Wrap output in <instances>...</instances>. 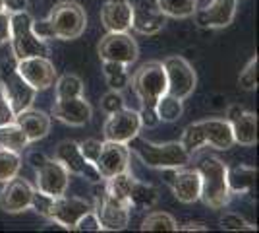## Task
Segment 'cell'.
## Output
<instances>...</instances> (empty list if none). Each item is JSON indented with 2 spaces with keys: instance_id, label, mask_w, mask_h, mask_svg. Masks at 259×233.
<instances>
[{
  "instance_id": "obj_26",
  "label": "cell",
  "mask_w": 259,
  "mask_h": 233,
  "mask_svg": "<svg viewBox=\"0 0 259 233\" xmlns=\"http://www.w3.org/2000/svg\"><path fill=\"white\" fill-rule=\"evenodd\" d=\"M159 202V190L155 189L149 183H143V181H134V187L130 192V204L132 208H138V210H145V208H153L155 204Z\"/></svg>"
},
{
  "instance_id": "obj_15",
  "label": "cell",
  "mask_w": 259,
  "mask_h": 233,
  "mask_svg": "<svg viewBox=\"0 0 259 233\" xmlns=\"http://www.w3.org/2000/svg\"><path fill=\"white\" fill-rule=\"evenodd\" d=\"M141 128L143 126L140 121V113L124 107L120 111L108 115V119L103 124V134H105V140L128 144L132 138H136L140 134Z\"/></svg>"
},
{
  "instance_id": "obj_43",
  "label": "cell",
  "mask_w": 259,
  "mask_h": 233,
  "mask_svg": "<svg viewBox=\"0 0 259 233\" xmlns=\"http://www.w3.org/2000/svg\"><path fill=\"white\" fill-rule=\"evenodd\" d=\"M180 231H207V225L203 222H186L178 225Z\"/></svg>"
},
{
  "instance_id": "obj_13",
  "label": "cell",
  "mask_w": 259,
  "mask_h": 233,
  "mask_svg": "<svg viewBox=\"0 0 259 233\" xmlns=\"http://www.w3.org/2000/svg\"><path fill=\"white\" fill-rule=\"evenodd\" d=\"M162 181L170 187L174 198L182 204H194L199 200L201 192V179L197 169L186 167H174V169H162Z\"/></svg>"
},
{
  "instance_id": "obj_39",
  "label": "cell",
  "mask_w": 259,
  "mask_h": 233,
  "mask_svg": "<svg viewBox=\"0 0 259 233\" xmlns=\"http://www.w3.org/2000/svg\"><path fill=\"white\" fill-rule=\"evenodd\" d=\"M16 119V113L12 111L10 103L6 99V95L2 93V89H0V126H4V124H10L14 122Z\"/></svg>"
},
{
  "instance_id": "obj_3",
  "label": "cell",
  "mask_w": 259,
  "mask_h": 233,
  "mask_svg": "<svg viewBox=\"0 0 259 233\" xmlns=\"http://www.w3.org/2000/svg\"><path fill=\"white\" fill-rule=\"evenodd\" d=\"M130 152L138 155L141 163L151 169H174V167H186L190 163V157L182 148L180 142H164V144H157L151 140L141 138L140 134L136 138H132L128 142Z\"/></svg>"
},
{
  "instance_id": "obj_38",
  "label": "cell",
  "mask_w": 259,
  "mask_h": 233,
  "mask_svg": "<svg viewBox=\"0 0 259 233\" xmlns=\"http://www.w3.org/2000/svg\"><path fill=\"white\" fill-rule=\"evenodd\" d=\"M31 27H33V34L37 35L39 39H43V41L54 39L53 29H51V23H49V20H47V18H45V20H33Z\"/></svg>"
},
{
  "instance_id": "obj_44",
  "label": "cell",
  "mask_w": 259,
  "mask_h": 233,
  "mask_svg": "<svg viewBox=\"0 0 259 233\" xmlns=\"http://www.w3.org/2000/svg\"><path fill=\"white\" fill-rule=\"evenodd\" d=\"M4 10V0H0V12Z\"/></svg>"
},
{
  "instance_id": "obj_17",
  "label": "cell",
  "mask_w": 259,
  "mask_h": 233,
  "mask_svg": "<svg viewBox=\"0 0 259 233\" xmlns=\"http://www.w3.org/2000/svg\"><path fill=\"white\" fill-rule=\"evenodd\" d=\"M101 179H110L118 175L122 171L130 169V148L128 144H120V142H110L105 140L101 146L97 159H95Z\"/></svg>"
},
{
  "instance_id": "obj_24",
  "label": "cell",
  "mask_w": 259,
  "mask_h": 233,
  "mask_svg": "<svg viewBox=\"0 0 259 233\" xmlns=\"http://www.w3.org/2000/svg\"><path fill=\"white\" fill-rule=\"evenodd\" d=\"M14 122H16L23 130V134L27 136L29 144L43 140L45 136L51 132V117L45 111L33 109V107H27V109H23V111L16 113Z\"/></svg>"
},
{
  "instance_id": "obj_8",
  "label": "cell",
  "mask_w": 259,
  "mask_h": 233,
  "mask_svg": "<svg viewBox=\"0 0 259 233\" xmlns=\"http://www.w3.org/2000/svg\"><path fill=\"white\" fill-rule=\"evenodd\" d=\"M0 89L6 95L14 113H20L27 107H31L35 95H37V91L20 76L14 56L4 58L0 62Z\"/></svg>"
},
{
  "instance_id": "obj_25",
  "label": "cell",
  "mask_w": 259,
  "mask_h": 233,
  "mask_svg": "<svg viewBox=\"0 0 259 233\" xmlns=\"http://www.w3.org/2000/svg\"><path fill=\"white\" fill-rule=\"evenodd\" d=\"M257 169L249 165H236L228 169V187L232 194H248L255 187Z\"/></svg>"
},
{
  "instance_id": "obj_32",
  "label": "cell",
  "mask_w": 259,
  "mask_h": 233,
  "mask_svg": "<svg viewBox=\"0 0 259 233\" xmlns=\"http://www.w3.org/2000/svg\"><path fill=\"white\" fill-rule=\"evenodd\" d=\"M22 154H16V152L0 146V183H6L16 177L22 169Z\"/></svg>"
},
{
  "instance_id": "obj_4",
  "label": "cell",
  "mask_w": 259,
  "mask_h": 233,
  "mask_svg": "<svg viewBox=\"0 0 259 233\" xmlns=\"http://www.w3.org/2000/svg\"><path fill=\"white\" fill-rule=\"evenodd\" d=\"M33 16L27 10L10 14V45L16 60L29 56H49L51 47L33 34Z\"/></svg>"
},
{
  "instance_id": "obj_2",
  "label": "cell",
  "mask_w": 259,
  "mask_h": 233,
  "mask_svg": "<svg viewBox=\"0 0 259 233\" xmlns=\"http://www.w3.org/2000/svg\"><path fill=\"white\" fill-rule=\"evenodd\" d=\"M197 173L201 179L199 200H203L207 208L221 210L232 200V192L228 187V165L215 155H207L197 163Z\"/></svg>"
},
{
  "instance_id": "obj_35",
  "label": "cell",
  "mask_w": 259,
  "mask_h": 233,
  "mask_svg": "<svg viewBox=\"0 0 259 233\" xmlns=\"http://www.w3.org/2000/svg\"><path fill=\"white\" fill-rule=\"evenodd\" d=\"M124 107H126V99H124L122 91H116V89H108L107 93L103 95V99H101V109L107 113V115L120 111Z\"/></svg>"
},
{
  "instance_id": "obj_34",
  "label": "cell",
  "mask_w": 259,
  "mask_h": 233,
  "mask_svg": "<svg viewBox=\"0 0 259 233\" xmlns=\"http://www.w3.org/2000/svg\"><path fill=\"white\" fill-rule=\"evenodd\" d=\"M221 225H223V229H228V231H253L255 229V225L246 222L240 214H234V212L225 214L221 218Z\"/></svg>"
},
{
  "instance_id": "obj_42",
  "label": "cell",
  "mask_w": 259,
  "mask_h": 233,
  "mask_svg": "<svg viewBox=\"0 0 259 233\" xmlns=\"http://www.w3.org/2000/svg\"><path fill=\"white\" fill-rule=\"evenodd\" d=\"M27 8V0H4V10L14 14V12H22Z\"/></svg>"
},
{
  "instance_id": "obj_37",
  "label": "cell",
  "mask_w": 259,
  "mask_h": 233,
  "mask_svg": "<svg viewBox=\"0 0 259 233\" xmlns=\"http://www.w3.org/2000/svg\"><path fill=\"white\" fill-rule=\"evenodd\" d=\"M101 146H103L101 140L87 138L83 142H79V150H81V154H83V157H85L87 161H91V163L95 165V159H97L99 152H101Z\"/></svg>"
},
{
  "instance_id": "obj_6",
  "label": "cell",
  "mask_w": 259,
  "mask_h": 233,
  "mask_svg": "<svg viewBox=\"0 0 259 233\" xmlns=\"http://www.w3.org/2000/svg\"><path fill=\"white\" fill-rule=\"evenodd\" d=\"M49 23L53 29L54 39L60 41H74L87 27V14L81 8V4H77L74 0H64L54 4L51 14H49Z\"/></svg>"
},
{
  "instance_id": "obj_27",
  "label": "cell",
  "mask_w": 259,
  "mask_h": 233,
  "mask_svg": "<svg viewBox=\"0 0 259 233\" xmlns=\"http://www.w3.org/2000/svg\"><path fill=\"white\" fill-rule=\"evenodd\" d=\"M0 146L16 152V154H23L25 148L29 146V140L16 122H10V124L0 126Z\"/></svg>"
},
{
  "instance_id": "obj_36",
  "label": "cell",
  "mask_w": 259,
  "mask_h": 233,
  "mask_svg": "<svg viewBox=\"0 0 259 233\" xmlns=\"http://www.w3.org/2000/svg\"><path fill=\"white\" fill-rule=\"evenodd\" d=\"M72 231H101V223H99L95 212L91 210V212H87V214H83L76 222Z\"/></svg>"
},
{
  "instance_id": "obj_21",
  "label": "cell",
  "mask_w": 259,
  "mask_h": 233,
  "mask_svg": "<svg viewBox=\"0 0 259 233\" xmlns=\"http://www.w3.org/2000/svg\"><path fill=\"white\" fill-rule=\"evenodd\" d=\"M227 121L230 122L234 144L255 146L257 144V115L246 111L242 105H230L227 111Z\"/></svg>"
},
{
  "instance_id": "obj_31",
  "label": "cell",
  "mask_w": 259,
  "mask_h": 233,
  "mask_svg": "<svg viewBox=\"0 0 259 233\" xmlns=\"http://www.w3.org/2000/svg\"><path fill=\"white\" fill-rule=\"evenodd\" d=\"M140 229L141 231H178V223L166 212H151L143 218Z\"/></svg>"
},
{
  "instance_id": "obj_10",
  "label": "cell",
  "mask_w": 259,
  "mask_h": 233,
  "mask_svg": "<svg viewBox=\"0 0 259 233\" xmlns=\"http://www.w3.org/2000/svg\"><path fill=\"white\" fill-rule=\"evenodd\" d=\"M33 169H35V189L53 198L66 194L70 185V173L58 159L45 155L43 161H39Z\"/></svg>"
},
{
  "instance_id": "obj_14",
  "label": "cell",
  "mask_w": 259,
  "mask_h": 233,
  "mask_svg": "<svg viewBox=\"0 0 259 233\" xmlns=\"http://www.w3.org/2000/svg\"><path fill=\"white\" fill-rule=\"evenodd\" d=\"M54 159H58L62 165L68 169L70 175H77L83 177L91 183H99L101 175H99L97 167L93 165L91 161H87L81 150H79V142L74 140H62L60 144L54 148Z\"/></svg>"
},
{
  "instance_id": "obj_11",
  "label": "cell",
  "mask_w": 259,
  "mask_h": 233,
  "mask_svg": "<svg viewBox=\"0 0 259 233\" xmlns=\"http://www.w3.org/2000/svg\"><path fill=\"white\" fill-rule=\"evenodd\" d=\"M97 51L101 60H114L126 66H132L140 56V47L128 31H108L99 41Z\"/></svg>"
},
{
  "instance_id": "obj_18",
  "label": "cell",
  "mask_w": 259,
  "mask_h": 233,
  "mask_svg": "<svg viewBox=\"0 0 259 233\" xmlns=\"http://www.w3.org/2000/svg\"><path fill=\"white\" fill-rule=\"evenodd\" d=\"M33 187L27 179H20L18 175L4 183L0 190V210L6 214H22L31 208Z\"/></svg>"
},
{
  "instance_id": "obj_22",
  "label": "cell",
  "mask_w": 259,
  "mask_h": 233,
  "mask_svg": "<svg viewBox=\"0 0 259 233\" xmlns=\"http://www.w3.org/2000/svg\"><path fill=\"white\" fill-rule=\"evenodd\" d=\"M91 115H93V109L83 95L54 99L53 117L56 121L68 124V126H83L91 121Z\"/></svg>"
},
{
  "instance_id": "obj_30",
  "label": "cell",
  "mask_w": 259,
  "mask_h": 233,
  "mask_svg": "<svg viewBox=\"0 0 259 233\" xmlns=\"http://www.w3.org/2000/svg\"><path fill=\"white\" fill-rule=\"evenodd\" d=\"M54 99H66V97H77L83 95V82L76 74H62L54 80Z\"/></svg>"
},
{
  "instance_id": "obj_1",
  "label": "cell",
  "mask_w": 259,
  "mask_h": 233,
  "mask_svg": "<svg viewBox=\"0 0 259 233\" xmlns=\"http://www.w3.org/2000/svg\"><path fill=\"white\" fill-rule=\"evenodd\" d=\"M180 144L188 154L194 155V152L201 150L203 146H211L215 150H230L234 146V136L227 119L213 117L188 124L184 128Z\"/></svg>"
},
{
  "instance_id": "obj_41",
  "label": "cell",
  "mask_w": 259,
  "mask_h": 233,
  "mask_svg": "<svg viewBox=\"0 0 259 233\" xmlns=\"http://www.w3.org/2000/svg\"><path fill=\"white\" fill-rule=\"evenodd\" d=\"M107 84L110 89H116L122 91L124 88L130 86V74L128 72H122V74H114V76H107Z\"/></svg>"
},
{
  "instance_id": "obj_40",
  "label": "cell",
  "mask_w": 259,
  "mask_h": 233,
  "mask_svg": "<svg viewBox=\"0 0 259 233\" xmlns=\"http://www.w3.org/2000/svg\"><path fill=\"white\" fill-rule=\"evenodd\" d=\"M10 43V12H0V47Z\"/></svg>"
},
{
  "instance_id": "obj_19",
  "label": "cell",
  "mask_w": 259,
  "mask_h": 233,
  "mask_svg": "<svg viewBox=\"0 0 259 233\" xmlns=\"http://www.w3.org/2000/svg\"><path fill=\"white\" fill-rule=\"evenodd\" d=\"M166 23V16L155 0H138L132 4V29L140 35L159 34Z\"/></svg>"
},
{
  "instance_id": "obj_5",
  "label": "cell",
  "mask_w": 259,
  "mask_h": 233,
  "mask_svg": "<svg viewBox=\"0 0 259 233\" xmlns=\"http://www.w3.org/2000/svg\"><path fill=\"white\" fill-rule=\"evenodd\" d=\"M130 84L140 99L141 109H155L162 93H166V74L161 60L143 62L134 76H130Z\"/></svg>"
},
{
  "instance_id": "obj_29",
  "label": "cell",
  "mask_w": 259,
  "mask_h": 233,
  "mask_svg": "<svg viewBox=\"0 0 259 233\" xmlns=\"http://www.w3.org/2000/svg\"><path fill=\"white\" fill-rule=\"evenodd\" d=\"M155 111H157V117L161 122H174L182 117L184 113V105L182 99L174 97L170 93H162L157 105H155Z\"/></svg>"
},
{
  "instance_id": "obj_23",
  "label": "cell",
  "mask_w": 259,
  "mask_h": 233,
  "mask_svg": "<svg viewBox=\"0 0 259 233\" xmlns=\"http://www.w3.org/2000/svg\"><path fill=\"white\" fill-rule=\"evenodd\" d=\"M101 23L107 31H128L132 27V2L105 0L101 6Z\"/></svg>"
},
{
  "instance_id": "obj_33",
  "label": "cell",
  "mask_w": 259,
  "mask_h": 233,
  "mask_svg": "<svg viewBox=\"0 0 259 233\" xmlns=\"http://www.w3.org/2000/svg\"><path fill=\"white\" fill-rule=\"evenodd\" d=\"M238 84L244 89L257 88V56H251L249 62L244 66V70L238 76Z\"/></svg>"
},
{
  "instance_id": "obj_28",
  "label": "cell",
  "mask_w": 259,
  "mask_h": 233,
  "mask_svg": "<svg viewBox=\"0 0 259 233\" xmlns=\"http://www.w3.org/2000/svg\"><path fill=\"white\" fill-rule=\"evenodd\" d=\"M159 10L166 16V18H176V20H184L194 16L197 10V2L199 0H155Z\"/></svg>"
},
{
  "instance_id": "obj_12",
  "label": "cell",
  "mask_w": 259,
  "mask_h": 233,
  "mask_svg": "<svg viewBox=\"0 0 259 233\" xmlns=\"http://www.w3.org/2000/svg\"><path fill=\"white\" fill-rule=\"evenodd\" d=\"M93 210V202H89L85 198H79V196H56L51 198V204L47 208L45 214V220L56 223L64 229H74L76 222L87 214V212Z\"/></svg>"
},
{
  "instance_id": "obj_20",
  "label": "cell",
  "mask_w": 259,
  "mask_h": 233,
  "mask_svg": "<svg viewBox=\"0 0 259 233\" xmlns=\"http://www.w3.org/2000/svg\"><path fill=\"white\" fill-rule=\"evenodd\" d=\"M238 0H211L205 8L194 12L195 23L203 29H221L234 22Z\"/></svg>"
},
{
  "instance_id": "obj_7",
  "label": "cell",
  "mask_w": 259,
  "mask_h": 233,
  "mask_svg": "<svg viewBox=\"0 0 259 233\" xmlns=\"http://www.w3.org/2000/svg\"><path fill=\"white\" fill-rule=\"evenodd\" d=\"M93 212L97 216L99 223H101V231H122L126 229L130 223V208L128 204L120 202L114 196H110L105 189V181L101 179L99 183H93Z\"/></svg>"
},
{
  "instance_id": "obj_9",
  "label": "cell",
  "mask_w": 259,
  "mask_h": 233,
  "mask_svg": "<svg viewBox=\"0 0 259 233\" xmlns=\"http://www.w3.org/2000/svg\"><path fill=\"white\" fill-rule=\"evenodd\" d=\"M164 74H166V93H170L178 99H188L195 91L197 74L194 66L184 56H166L162 60Z\"/></svg>"
},
{
  "instance_id": "obj_16",
  "label": "cell",
  "mask_w": 259,
  "mask_h": 233,
  "mask_svg": "<svg viewBox=\"0 0 259 233\" xmlns=\"http://www.w3.org/2000/svg\"><path fill=\"white\" fill-rule=\"evenodd\" d=\"M16 68L20 72V76L35 91L49 89L56 80V68L49 56H29V58L16 60Z\"/></svg>"
}]
</instances>
